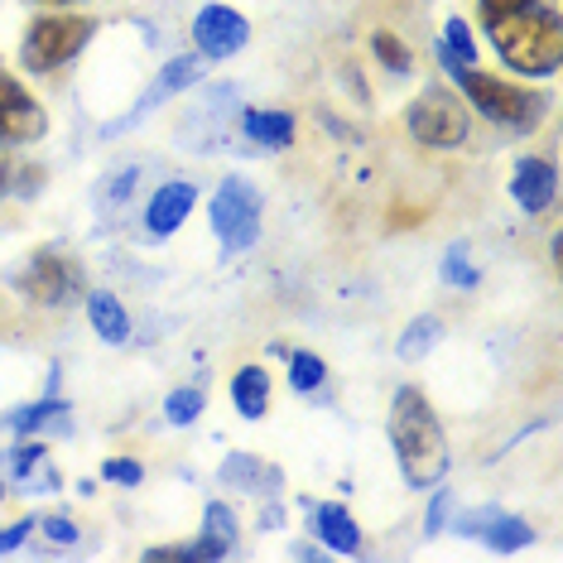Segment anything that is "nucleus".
<instances>
[{
	"instance_id": "5",
	"label": "nucleus",
	"mask_w": 563,
	"mask_h": 563,
	"mask_svg": "<svg viewBox=\"0 0 563 563\" xmlns=\"http://www.w3.org/2000/svg\"><path fill=\"white\" fill-rule=\"evenodd\" d=\"M212 232L222 236L227 251H246L261 236V194L246 178H222L212 194Z\"/></svg>"
},
{
	"instance_id": "7",
	"label": "nucleus",
	"mask_w": 563,
	"mask_h": 563,
	"mask_svg": "<svg viewBox=\"0 0 563 563\" xmlns=\"http://www.w3.org/2000/svg\"><path fill=\"white\" fill-rule=\"evenodd\" d=\"M20 289L30 294V299L48 303V309H58V303H73L82 294V265L68 261V255L40 251L30 261V271L20 275Z\"/></svg>"
},
{
	"instance_id": "23",
	"label": "nucleus",
	"mask_w": 563,
	"mask_h": 563,
	"mask_svg": "<svg viewBox=\"0 0 563 563\" xmlns=\"http://www.w3.org/2000/svg\"><path fill=\"white\" fill-rule=\"evenodd\" d=\"M323 376H328L323 356H313V352H294L289 356V386L294 390H318L323 386Z\"/></svg>"
},
{
	"instance_id": "22",
	"label": "nucleus",
	"mask_w": 563,
	"mask_h": 563,
	"mask_svg": "<svg viewBox=\"0 0 563 563\" xmlns=\"http://www.w3.org/2000/svg\"><path fill=\"white\" fill-rule=\"evenodd\" d=\"M443 63H448V73L472 68V63H477V44H472V34H467L463 20H448L443 24Z\"/></svg>"
},
{
	"instance_id": "19",
	"label": "nucleus",
	"mask_w": 563,
	"mask_h": 563,
	"mask_svg": "<svg viewBox=\"0 0 563 563\" xmlns=\"http://www.w3.org/2000/svg\"><path fill=\"white\" fill-rule=\"evenodd\" d=\"M246 135L251 140H261V145H271V150H285L289 140H294V117L289 111H246Z\"/></svg>"
},
{
	"instance_id": "26",
	"label": "nucleus",
	"mask_w": 563,
	"mask_h": 563,
	"mask_svg": "<svg viewBox=\"0 0 563 563\" xmlns=\"http://www.w3.org/2000/svg\"><path fill=\"white\" fill-rule=\"evenodd\" d=\"M371 48H376V58L386 63L390 73H409V48L395 40L390 30H376V34H371Z\"/></svg>"
},
{
	"instance_id": "18",
	"label": "nucleus",
	"mask_w": 563,
	"mask_h": 563,
	"mask_svg": "<svg viewBox=\"0 0 563 563\" xmlns=\"http://www.w3.org/2000/svg\"><path fill=\"white\" fill-rule=\"evenodd\" d=\"M232 400L241 409V419H261L265 405H271V376L261 366H241L232 380Z\"/></svg>"
},
{
	"instance_id": "9",
	"label": "nucleus",
	"mask_w": 563,
	"mask_h": 563,
	"mask_svg": "<svg viewBox=\"0 0 563 563\" xmlns=\"http://www.w3.org/2000/svg\"><path fill=\"white\" fill-rule=\"evenodd\" d=\"M202 73H208V68H202V54H184V58H169V63H164V68L155 73V82L145 87V97L135 101V111H131V117L111 121L107 131H111V135H117V131H131L135 121H145L150 111H159V107H164V101H169V97H178V92H184V87H194V82L202 78Z\"/></svg>"
},
{
	"instance_id": "28",
	"label": "nucleus",
	"mask_w": 563,
	"mask_h": 563,
	"mask_svg": "<svg viewBox=\"0 0 563 563\" xmlns=\"http://www.w3.org/2000/svg\"><path fill=\"white\" fill-rule=\"evenodd\" d=\"M101 477L117 482V486H140V482H145V467H140L135 457H111V463L101 467Z\"/></svg>"
},
{
	"instance_id": "20",
	"label": "nucleus",
	"mask_w": 563,
	"mask_h": 563,
	"mask_svg": "<svg viewBox=\"0 0 563 563\" xmlns=\"http://www.w3.org/2000/svg\"><path fill=\"white\" fill-rule=\"evenodd\" d=\"M10 429H20V433H40V429L68 433V405H58V400H40V405L20 409V415H10Z\"/></svg>"
},
{
	"instance_id": "1",
	"label": "nucleus",
	"mask_w": 563,
	"mask_h": 563,
	"mask_svg": "<svg viewBox=\"0 0 563 563\" xmlns=\"http://www.w3.org/2000/svg\"><path fill=\"white\" fill-rule=\"evenodd\" d=\"M390 443L400 457V472L409 486H439L448 472V439L439 415L415 386H405L390 405Z\"/></svg>"
},
{
	"instance_id": "8",
	"label": "nucleus",
	"mask_w": 563,
	"mask_h": 563,
	"mask_svg": "<svg viewBox=\"0 0 563 563\" xmlns=\"http://www.w3.org/2000/svg\"><path fill=\"white\" fill-rule=\"evenodd\" d=\"M44 131H48L44 107L10 73H0V145H34Z\"/></svg>"
},
{
	"instance_id": "15",
	"label": "nucleus",
	"mask_w": 563,
	"mask_h": 563,
	"mask_svg": "<svg viewBox=\"0 0 563 563\" xmlns=\"http://www.w3.org/2000/svg\"><path fill=\"white\" fill-rule=\"evenodd\" d=\"M5 472L24 486H40V492H58V472L48 467V453L44 443H20L5 453Z\"/></svg>"
},
{
	"instance_id": "16",
	"label": "nucleus",
	"mask_w": 563,
	"mask_h": 563,
	"mask_svg": "<svg viewBox=\"0 0 563 563\" xmlns=\"http://www.w3.org/2000/svg\"><path fill=\"white\" fill-rule=\"evenodd\" d=\"M313 534L328 549H338V554H356V549H362V530H356V520L342 506H318L313 510Z\"/></svg>"
},
{
	"instance_id": "21",
	"label": "nucleus",
	"mask_w": 563,
	"mask_h": 563,
	"mask_svg": "<svg viewBox=\"0 0 563 563\" xmlns=\"http://www.w3.org/2000/svg\"><path fill=\"white\" fill-rule=\"evenodd\" d=\"M439 338H443V323L433 313H424V318H415V323L405 328V338H400V347L395 352H400V362H419V356H424Z\"/></svg>"
},
{
	"instance_id": "2",
	"label": "nucleus",
	"mask_w": 563,
	"mask_h": 563,
	"mask_svg": "<svg viewBox=\"0 0 563 563\" xmlns=\"http://www.w3.org/2000/svg\"><path fill=\"white\" fill-rule=\"evenodd\" d=\"M486 30H492L496 54H501L516 73H525V78H549V73H559L563 24H559L554 10L530 5V10H516V15L486 20Z\"/></svg>"
},
{
	"instance_id": "24",
	"label": "nucleus",
	"mask_w": 563,
	"mask_h": 563,
	"mask_svg": "<svg viewBox=\"0 0 563 563\" xmlns=\"http://www.w3.org/2000/svg\"><path fill=\"white\" fill-rule=\"evenodd\" d=\"M198 415H202V390L198 386H184L164 400V419H169V424H194Z\"/></svg>"
},
{
	"instance_id": "25",
	"label": "nucleus",
	"mask_w": 563,
	"mask_h": 563,
	"mask_svg": "<svg viewBox=\"0 0 563 563\" xmlns=\"http://www.w3.org/2000/svg\"><path fill=\"white\" fill-rule=\"evenodd\" d=\"M202 534H208V540H222V544H236V510L212 501L208 516H202Z\"/></svg>"
},
{
	"instance_id": "34",
	"label": "nucleus",
	"mask_w": 563,
	"mask_h": 563,
	"mask_svg": "<svg viewBox=\"0 0 563 563\" xmlns=\"http://www.w3.org/2000/svg\"><path fill=\"white\" fill-rule=\"evenodd\" d=\"M40 5H68V0H40Z\"/></svg>"
},
{
	"instance_id": "32",
	"label": "nucleus",
	"mask_w": 563,
	"mask_h": 563,
	"mask_svg": "<svg viewBox=\"0 0 563 563\" xmlns=\"http://www.w3.org/2000/svg\"><path fill=\"white\" fill-rule=\"evenodd\" d=\"M448 501H453V492H439V496H433V506H429V534H439V530H443Z\"/></svg>"
},
{
	"instance_id": "17",
	"label": "nucleus",
	"mask_w": 563,
	"mask_h": 563,
	"mask_svg": "<svg viewBox=\"0 0 563 563\" xmlns=\"http://www.w3.org/2000/svg\"><path fill=\"white\" fill-rule=\"evenodd\" d=\"M87 318H92L97 338H107L111 347H121V342L131 338V318H125L117 294H87Z\"/></svg>"
},
{
	"instance_id": "35",
	"label": "nucleus",
	"mask_w": 563,
	"mask_h": 563,
	"mask_svg": "<svg viewBox=\"0 0 563 563\" xmlns=\"http://www.w3.org/2000/svg\"><path fill=\"white\" fill-rule=\"evenodd\" d=\"M0 501H5V492H0Z\"/></svg>"
},
{
	"instance_id": "4",
	"label": "nucleus",
	"mask_w": 563,
	"mask_h": 563,
	"mask_svg": "<svg viewBox=\"0 0 563 563\" xmlns=\"http://www.w3.org/2000/svg\"><path fill=\"white\" fill-rule=\"evenodd\" d=\"M97 24L78 15H44L30 24L24 34V68L34 73H54L58 63H68L73 54H82V44L92 40Z\"/></svg>"
},
{
	"instance_id": "31",
	"label": "nucleus",
	"mask_w": 563,
	"mask_h": 563,
	"mask_svg": "<svg viewBox=\"0 0 563 563\" xmlns=\"http://www.w3.org/2000/svg\"><path fill=\"white\" fill-rule=\"evenodd\" d=\"M30 530H34L30 520H15V525H10V530H0V554H10V549H15V544L30 540Z\"/></svg>"
},
{
	"instance_id": "13",
	"label": "nucleus",
	"mask_w": 563,
	"mask_h": 563,
	"mask_svg": "<svg viewBox=\"0 0 563 563\" xmlns=\"http://www.w3.org/2000/svg\"><path fill=\"white\" fill-rule=\"evenodd\" d=\"M194 202H198V188L194 184H164L155 198H150V208H145V222H150V232L155 236H169L178 222H184L188 212H194Z\"/></svg>"
},
{
	"instance_id": "29",
	"label": "nucleus",
	"mask_w": 563,
	"mask_h": 563,
	"mask_svg": "<svg viewBox=\"0 0 563 563\" xmlns=\"http://www.w3.org/2000/svg\"><path fill=\"white\" fill-rule=\"evenodd\" d=\"M44 534H48L54 544H73V540H78V525H73L68 516H48V520H44Z\"/></svg>"
},
{
	"instance_id": "33",
	"label": "nucleus",
	"mask_w": 563,
	"mask_h": 563,
	"mask_svg": "<svg viewBox=\"0 0 563 563\" xmlns=\"http://www.w3.org/2000/svg\"><path fill=\"white\" fill-rule=\"evenodd\" d=\"M5 188H10V164L0 159V194H5Z\"/></svg>"
},
{
	"instance_id": "12",
	"label": "nucleus",
	"mask_w": 563,
	"mask_h": 563,
	"mask_svg": "<svg viewBox=\"0 0 563 563\" xmlns=\"http://www.w3.org/2000/svg\"><path fill=\"white\" fill-rule=\"evenodd\" d=\"M510 194H516V202L525 212H544L549 202H554V194H559L554 164H549V159H520L516 178H510Z\"/></svg>"
},
{
	"instance_id": "6",
	"label": "nucleus",
	"mask_w": 563,
	"mask_h": 563,
	"mask_svg": "<svg viewBox=\"0 0 563 563\" xmlns=\"http://www.w3.org/2000/svg\"><path fill=\"white\" fill-rule=\"evenodd\" d=\"M409 131H415L419 145H433V150H457L467 140V111L457 107L453 97L443 92H429L409 107Z\"/></svg>"
},
{
	"instance_id": "3",
	"label": "nucleus",
	"mask_w": 563,
	"mask_h": 563,
	"mask_svg": "<svg viewBox=\"0 0 563 563\" xmlns=\"http://www.w3.org/2000/svg\"><path fill=\"white\" fill-rule=\"evenodd\" d=\"M457 87L467 92V101L482 111V117L501 121V125H516V131H530L534 121L544 117V101L525 87L506 82V78H492V73H477V68H457L453 73Z\"/></svg>"
},
{
	"instance_id": "10",
	"label": "nucleus",
	"mask_w": 563,
	"mask_h": 563,
	"mask_svg": "<svg viewBox=\"0 0 563 563\" xmlns=\"http://www.w3.org/2000/svg\"><path fill=\"white\" fill-rule=\"evenodd\" d=\"M251 40V24L241 10L232 5H208V10H198V20H194V44H198V54L202 58H232L241 54Z\"/></svg>"
},
{
	"instance_id": "11",
	"label": "nucleus",
	"mask_w": 563,
	"mask_h": 563,
	"mask_svg": "<svg viewBox=\"0 0 563 563\" xmlns=\"http://www.w3.org/2000/svg\"><path fill=\"white\" fill-rule=\"evenodd\" d=\"M457 534H477V540H486L492 549H520L534 540L530 525L516 516H501L496 506H482V510H472V516H463L457 520Z\"/></svg>"
},
{
	"instance_id": "27",
	"label": "nucleus",
	"mask_w": 563,
	"mask_h": 563,
	"mask_svg": "<svg viewBox=\"0 0 563 563\" xmlns=\"http://www.w3.org/2000/svg\"><path fill=\"white\" fill-rule=\"evenodd\" d=\"M443 279H448V285H457V289H472V285H477V271L467 265V251H463V246L448 251V261H443Z\"/></svg>"
},
{
	"instance_id": "14",
	"label": "nucleus",
	"mask_w": 563,
	"mask_h": 563,
	"mask_svg": "<svg viewBox=\"0 0 563 563\" xmlns=\"http://www.w3.org/2000/svg\"><path fill=\"white\" fill-rule=\"evenodd\" d=\"M222 482L236 486V492H251V496L279 492V472L265 467L255 453H232V457H227V463H222Z\"/></svg>"
},
{
	"instance_id": "30",
	"label": "nucleus",
	"mask_w": 563,
	"mask_h": 563,
	"mask_svg": "<svg viewBox=\"0 0 563 563\" xmlns=\"http://www.w3.org/2000/svg\"><path fill=\"white\" fill-rule=\"evenodd\" d=\"M534 0H482V15L496 20V15H516V10H530Z\"/></svg>"
}]
</instances>
